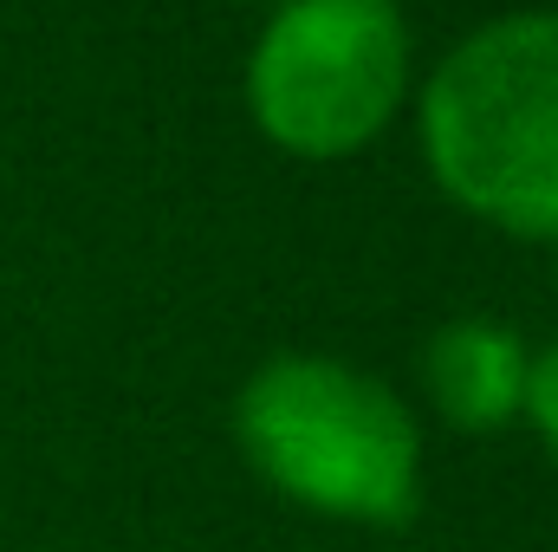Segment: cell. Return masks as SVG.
Returning <instances> with one entry per match:
<instances>
[{"label": "cell", "mask_w": 558, "mask_h": 552, "mask_svg": "<svg viewBox=\"0 0 558 552\" xmlns=\"http://www.w3.org/2000/svg\"><path fill=\"white\" fill-rule=\"evenodd\" d=\"M422 149L461 208L558 241V13L468 33L422 92Z\"/></svg>", "instance_id": "1"}, {"label": "cell", "mask_w": 558, "mask_h": 552, "mask_svg": "<svg viewBox=\"0 0 558 552\" xmlns=\"http://www.w3.org/2000/svg\"><path fill=\"white\" fill-rule=\"evenodd\" d=\"M247 461L312 514L403 527L422 501L416 416L338 358H274L234 404Z\"/></svg>", "instance_id": "2"}, {"label": "cell", "mask_w": 558, "mask_h": 552, "mask_svg": "<svg viewBox=\"0 0 558 552\" xmlns=\"http://www.w3.org/2000/svg\"><path fill=\"white\" fill-rule=\"evenodd\" d=\"M410 85V33L397 0H286L247 65L254 124L312 163L377 137Z\"/></svg>", "instance_id": "3"}, {"label": "cell", "mask_w": 558, "mask_h": 552, "mask_svg": "<svg viewBox=\"0 0 558 552\" xmlns=\"http://www.w3.org/2000/svg\"><path fill=\"white\" fill-rule=\"evenodd\" d=\"M526 371H533V351L520 345V332H507L494 319H454V325H441L435 345H428V358H422L435 410L461 435L507 429L513 416L526 410Z\"/></svg>", "instance_id": "4"}, {"label": "cell", "mask_w": 558, "mask_h": 552, "mask_svg": "<svg viewBox=\"0 0 558 552\" xmlns=\"http://www.w3.org/2000/svg\"><path fill=\"white\" fill-rule=\"evenodd\" d=\"M526 416L539 422V435L558 448V338L533 358V371H526Z\"/></svg>", "instance_id": "5"}]
</instances>
